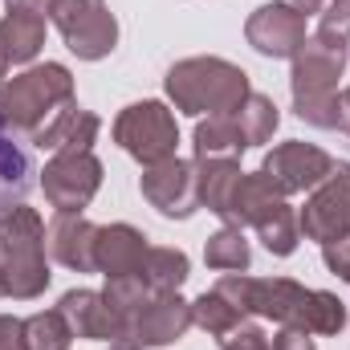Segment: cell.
<instances>
[{
  "instance_id": "28",
  "label": "cell",
  "mask_w": 350,
  "mask_h": 350,
  "mask_svg": "<svg viewBox=\"0 0 350 350\" xmlns=\"http://www.w3.org/2000/svg\"><path fill=\"white\" fill-rule=\"evenodd\" d=\"M8 12H45V0H8Z\"/></svg>"
},
{
  "instance_id": "15",
  "label": "cell",
  "mask_w": 350,
  "mask_h": 350,
  "mask_svg": "<svg viewBox=\"0 0 350 350\" xmlns=\"http://www.w3.org/2000/svg\"><path fill=\"white\" fill-rule=\"evenodd\" d=\"M41 37H45L41 16H33V12H12V16L0 25V57H4V62H29V57L37 53Z\"/></svg>"
},
{
  "instance_id": "2",
  "label": "cell",
  "mask_w": 350,
  "mask_h": 350,
  "mask_svg": "<svg viewBox=\"0 0 350 350\" xmlns=\"http://www.w3.org/2000/svg\"><path fill=\"white\" fill-rule=\"evenodd\" d=\"M172 98L200 114V110H228L237 102H245V74L224 66V62H183L175 66L167 78Z\"/></svg>"
},
{
  "instance_id": "14",
  "label": "cell",
  "mask_w": 350,
  "mask_h": 350,
  "mask_svg": "<svg viewBox=\"0 0 350 350\" xmlns=\"http://www.w3.org/2000/svg\"><path fill=\"white\" fill-rule=\"evenodd\" d=\"M62 318H74V330L90 338H114L118 334V314L106 297L94 293H66L62 301Z\"/></svg>"
},
{
  "instance_id": "21",
  "label": "cell",
  "mask_w": 350,
  "mask_h": 350,
  "mask_svg": "<svg viewBox=\"0 0 350 350\" xmlns=\"http://www.w3.org/2000/svg\"><path fill=\"white\" fill-rule=\"evenodd\" d=\"M208 265H216V269H245V265H249V245H245V237L232 232V228H224L220 237H212V245H208Z\"/></svg>"
},
{
  "instance_id": "4",
  "label": "cell",
  "mask_w": 350,
  "mask_h": 350,
  "mask_svg": "<svg viewBox=\"0 0 350 350\" xmlns=\"http://www.w3.org/2000/svg\"><path fill=\"white\" fill-rule=\"evenodd\" d=\"M118 143L147 159V163H163L175 147V122L172 114L159 106V102H143V106H131L122 118H118Z\"/></svg>"
},
{
  "instance_id": "3",
  "label": "cell",
  "mask_w": 350,
  "mask_h": 350,
  "mask_svg": "<svg viewBox=\"0 0 350 350\" xmlns=\"http://www.w3.org/2000/svg\"><path fill=\"white\" fill-rule=\"evenodd\" d=\"M62 98H70V74L62 66H41V70H29L25 78H16L12 86H4L0 118L16 122V126H37V118Z\"/></svg>"
},
{
  "instance_id": "24",
  "label": "cell",
  "mask_w": 350,
  "mask_h": 350,
  "mask_svg": "<svg viewBox=\"0 0 350 350\" xmlns=\"http://www.w3.org/2000/svg\"><path fill=\"white\" fill-rule=\"evenodd\" d=\"M326 261H330L334 273H342V277L350 281V237H342L338 245H330V249H326Z\"/></svg>"
},
{
  "instance_id": "27",
  "label": "cell",
  "mask_w": 350,
  "mask_h": 350,
  "mask_svg": "<svg viewBox=\"0 0 350 350\" xmlns=\"http://www.w3.org/2000/svg\"><path fill=\"white\" fill-rule=\"evenodd\" d=\"M318 4L322 0H281V8H289L293 16H310V12H318Z\"/></svg>"
},
{
  "instance_id": "23",
  "label": "cell",
  "mask_w": 350,
  "mask_h": 350,
  "mask_svg": "<svg viewBox=\"0 0 350 350\" xmlns=\"http://www.w3.org/2000/svg\"><path fill=\"white\" fill-rule=\"evenodd\" d=\"M347 33H350V0H334V8L322 16V33H318V41H326V45H338V49H342Z\"/></svg>"
},
{
  "instance_id": "30",
  "label": "cell",
  "mask_w": 350,
  "mask_h": 350,
  "mask_svg": "<svg viewBox=\"0 0 350 350\" xmlns=\"http://www.w3.org/2000/svg\"><path fill=\"white\" fill-rule=\"evenodd\" d=\"M0 74H4V57H0Z\"/></svg>"
},
{
  "instance_id": "29",
  "label": "cell",
  "mask_w": 350,
  "mask_h": 350,
  "mask_svg": "<svg viewBox=\"0 0 350 350\" xmlns=\"http://www.w3.org/2000/svg\"><path fill=\"white\" fill-rule=\"evenodd\" d=\"M338 126H347L350 131V90L338 98Z\"/></svg>"
},
{
  "instance_id": "18",
  "label": "cell",
  "mask_w": 350,
  "mask_h": 350,
  "mask_svg": "<svg viewBox=\"0 0 350 350\" xmlns=\"http://www.w3.org/2000/svg\"><path fill=\"white\" fill-rule=\"evenodd\" d=\"M187 277V261H183V253H172V249H155V253H147V281L155 285V289H175L179 281Z\"/></svg>"
},
{
  "instance_id": "19",
  "label": "cell",
  "mask_w": 350,
  "mask_h": 350,
  "mask_svg": "<svg viewBox=\"0 0 350 350\" xmlns=\"http://www.w3.org/2000/svg\"><path fill=\"white\" fill-rule=\"evenodd\" d=\"M25 334H29V350H66L70 347V326L62 322V314L33 318L25 326Z\"/></svg>"
},
{
  "instance_id": "11",
  "label": "cell",
  "mask_w": 350,
  "mask_h": 350,
  "mask_svg": "<svg viewBox=\"0 0 350 350\" xmlns=\"http://www.w3.org/2000/svg\"><path fill=\"white\" fill-rule=\"evenodd\" d=\"M143 191L159 204V212H167V216H187L191 204H196V179H191V167L179 163V159H167V163H159L155 172L143 179Z\"/></svg>"
},
{
  "instance_id": "22",
  "label": "cell",
  "mask_w": 350,
  "mask_h": 350,
  "mask_svg": "<svg viewBox=\"0 0 350 350\" xmlns=\"http://www.w3.org/2000/svg\"><path fill=\"white\" fill-rule=\"evenodd\" d=\"M196 318H200L208 330H228V326L241 318V310H237V306H232L224 293H212V297L204 293V297L196 301Z\"/></svg>"
},
{
  "instance_id": "12",
  "label": "cell",
  "mask_w": 350,
  "mask_h": 350,
  "mask_svg": "<svg viewBox=\"0 0 350 350\" xmlns=\"http://www.w3.org/2000/svg\"><path fill=\"white\" fill-rule=\"evenodd\" d=\"M143 257H147L143 253V237L135 228H106V232L94 237V261L106 269L110 281L131 277L135 269L143 273Z\"/></svg>"
},
{
  "instance_id": "9",
  "label": "cell",
  "mask_w": 350,
  "mask_h": 350,
  "mask_svg": "<svg viewBox=\"0 0 350 350\" xmlns=\"http://www.w3.org/2000/svg\"><path fill=\"white\" fill-rule=\"evenodd\" d=\"M187 322H191V314H187V306L179 301V297H163V301H155V306H143V314L135 318V326L126 330V347L118 350H135V347H159V342H172L179 338L183 330H187Z\"/></svg>"
},
{
  "instance_id": "13",
  "label": "cell",
  "mask_w": 350,
  "mask_h": 350,
  "mask_svg": "<svg viewBox=\"0 0 350 350\" xmlns=\"http://www.w3.org/2000/svg\"><path fill=\"white\" fill-rule=\"evenodd\" d=\"M29 187H33V167H29L25 151L16 143H8L4 118H0V220L8 212H16V204L25 200Z\"/></svg>"
},
{
  "instance_id": "16",
  "label": "cell",
  "mask_w": 350,
  "mask_h": 350,
  "mask_svg": "<svg viewBox=\"0 0 350 350\" xmlns=\"http://www.w3.org/2000/svg\"><path fill=\"white\" fill-rule=\"evenodd\" d=\"M94 237L98 232L90 224L74 220V216H62L53 224V253L70 265V269H90L94 265Z\"/></svg>"
},
{
  "instance_id": "10",
  "label": "cell",
  "mask_w": 350,
  "mask_h": 350,
  "mask_svg": "<svg viewBox=\"0 0 350 350\" xmlns=\"http://www.w3.org/2000/svg\"><path fill=\"white\" fill-rule=\"evenodd\" d=\"M249 41L261 49V53H273V57H285L293 53L297 45H306V29H301V16H293L289 8H261L253 21H249Z\"/></svg>"
},
{
  "instance_id": "7",
  "label": "cell",
  "mask_w": 350,
  "mask_h": 350,
  "mask_svg": "<svg viewBox=\"0 0 350 350\" xmlns=\"http://www.w3.org/2000/svg\"><path fill=\"white\" fill-rule=\"evenodd\" d=\"M98 187V163L90 159L86 151H74V155H62L49 172H45V191L53 196V204L62 212H74L82 208Z\"/></svg>"
},
{
  "instance_id": "8",
  "label": "cell",
  "mask_w": 350,
  "mask_h": 350,
  "mask_svg": "<svg viewBox=\"0 0 350 350\" xmlns=\"http://www.w3.org/2000/svg\"><path fill=\"white\" fill-rule=\"evenodd\" d=\"M265 175H269L281 191H297V187H310V183H318L322 175H330V159H326L322 151L306 147V143H289V147H281V151L269 155Z\"/></svg>"
},
{
  "instance_id": "17",
  "label": "cell",
  "mask_w": 350,
  "mask_h": 350,
  "mask_svg": "<svg viewBox=\"0 0 350 350\" xmlns=\"http://www.w3.org/2000/svg\"><path fill=\"white\" fill-rule=\"evenodd\" d=\"M196 147L208 159V155H220V151H245L249 143H245V135H241V126L232 118H212V122H204L196 131Z\"/></svg>"
},
{
  "instance_id": "1",
  "label": "cell",
  "mask_w": 350,
  "mask_h": 350,
  "mask_svg": "<svg viewBox=\"0 0 350 350\" xmlns=\"http://www.w3.org/2000/svg\"><path fill=\"white\" fill-rule=\"evenodd\" d=\"M4 232H0V289L16 293V297H33L49 273H45V261H41V224L33 212L16 208L12 216L0 220Z\"/></svg>"
},
{
  "instance_id": "5",
  "label": "cell",
  "mask_w": 350,
  "mask_h": 350,
  "mask_svg": "<svg viewBox=\"0 0 350 350\" xmlns=\"http://www.w3.org/2000/svg\"><path fill=\"white\" fill-rule=\"evenodd\" d=\"M53 16L78 57H102L114 45V21L102 0H53Z\"/></svg>"
},
{
  "instance_id": "6",
  "label": "cell",
  "mask_w": 350,
  "mask_h": 350,
  "mask_svg": "<svg viewBox=\"0 0 350 350\" xmlns=\"http://www.w3.org/2000/svg\"><path fill=\"white\" fill-rule=\"evenodd\" d=\"M301 224H306L310 237H318L326 245H334V241L347 237L350 232V167H338L334 172V183L310 200Z\"/></svg>"
},
{
  "instance_id": "20",
  "label": "cell",
  "mask_w": 350,
  "mask_h": 350,
  "mask_svg": "<svg viewBox=\"0 0 350 350\" xmlns=\"http://www.w3.org/2000/svg\"><path fill=\"white\" fill-rule=\"evenodd\" d=\"M237 126H241L245 143H261L265 135L277 126V110H273V102H265V98H249L245 110H241V118H237Z\"/></svg>"
},
{
  "instance_id": "25",
  "label": "cell",
  "mask_w": 350,
  "mask_h": 350,
  "mask_svg": "<svg viewBox=\"0 0 350 350\" xmlns=\"http://www.w3.org/2000/svg\"><path fill=\"white\" fill-rule=\"evenodd\" d=\"M224 347H228V350H269V342H265L261 330H237Z\"/></svg>"
},
{
  "instance_id": "26",
  "label": "cell",
  "mask_w": 350,
  "mask_h": 350,
  "mask_svg": "<svg viewBox=\"0 0 350 350\" xmlns=\"http://www.w3.org/2000/svg\"><path fill=\"white\" fill-rule=\"evenodd\" d=\"M21 334H25V330H21L16 322H4V318H0V350H25Z\"/></svg>"
}]
</instances>
